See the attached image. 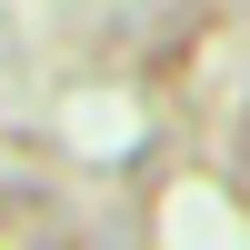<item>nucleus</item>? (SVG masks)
<instances>
[]
</instances>
